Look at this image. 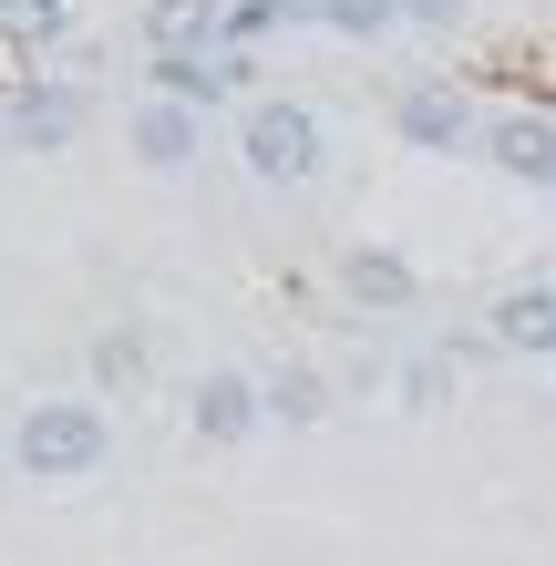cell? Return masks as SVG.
<instances>
[{
    "label": "cell",
    "instance_id": "cell-1",
    "mask_svg": "<svg viewBox=\"0 0 556 566\" xmlns=\"http://www.w3.org/2000/svg\"><path fill=\"white\" fill-rule=\"evenodd\" d=\"M104 453H114V422H104V402H83V391L31 402V412L11 422L21 484H83V474H104Z\"/></svg>",
    "mask_w": 556,
    "mask_h": 566
},
{
    "label": "cell",
    "instance_id": "cell-2",
    "mask_svg": "<svg viewBox=\"0 0 556 566\" xmlns=\"http://www.w3.org/2000/svg\"><path fill=\"white\" fill-rule=\"evenodd\" d=\"M238 155H248L258 186H310L319 165H331V124H319L310 104H289V93H269V104H248Z\"/></svg>",
    "mask_w": 556,
    "mask_h": 566
},
{
    "label": "cell",
    "instance_id": "cell-3",
    "mask_svg": "<svg viewBox=\"0 0 556 566\" xmlns=\"http://www.w3.org/2000/svg\"><path fill=\"white\" fill-rule=\"evenodd\" d=\"M391 135H402L412 155H464L474 145V104H464V83H443V73H422L391 93Z\"/></svg>",
    "mask_w": 556,
    "mask_h": 566
},
{
    "label": "cell",
    "instance_id": "cell-4",
    "mask_svg": "<svg viewBox=\"0 0 556 566\" xmlns=\"http://www.w3.org/2000/svg\"><path fill=\"white\" fill-rule=\"evenodd\" d=\"M186 422H196V443H248L258 422H269V381H248V371H207L186 391Z\"/></svg>",
    "mask_w": 556,
    "mask_h": 566
},
{
    "label": "cell",
    "instance_id": "cell-5",
    "mask_svg": "<svg viewBox=\"0 0 556 566\" xmlns=\"http://www.w3.org/2000/svg\"><path fill=\"white\" fill-rule=\"evenodd\" d=\"M0 124H11V145H21V155H62V145L83 135V93H73V83H21Z\"/></svg>",
    "mask_w": 556,
    "mask_h": 566
},
{
    "label": "cell",
    "instance_id": "cell-6",
    "mask_svg": "<svg viewBox=\"0 0 556 566\" xmlns=\"http://www.w3.org/2000/svg\"><path fill=\"white\" fill-rule=\"evenodd\" d=\"M238 73H248V62L238 52H155V73H145V93H166V104H186V114H217L227 104V93H238Z\"/></svg>",
    "mask_w": 556,
    "mask_h": 566
},
{
    "label": "cell",
    "instance_id": "cell-7",
    "mask_svg": "<svg viewBox=\"0 0 556 566\" xmlns=\"http://www.w3.org/2000/svg\"><path fill=\"white\" fill-rule=\"evenodd\" d=\"M484 340L515 350V360H556V289L546 279L536 289H505L495 310H484Z\"/></svg>",
    "mask_w": 556,
    "mask_h": 566
},
{
    "label": "cell",
    "instance_id": "cell-8",
    "mask_svg": "<svg viewBox=\"0 0 556 566\" xmlns=\"http://www.w3.org/2000/svg\"><path fill=\"white\" fill-rule=\"evenodd\" d=\"M196 145H207V114L166 104V93H145V104H135V155L155 165V176H186V165H196Z\"/></svg>",
    "mask_w": 556,
    "mask_h": 566
},
{
    "label": "cell",
    "instance_id": "cell-9",
    "mask_svg": "<svg viewBox=\"0 0 556 566\" xmlns=\"http://www.w3.org/2000/svg\"><path fill=\"white\" fill-rule=\"evenodd\" d=\"M484 155H495L515 186H556V114H495L484 124Z\"/></svg>",
    "mask_w": 556,
    "mask_h": 566
},
{
    "label": "cell",
    "instance_id": "cell-10",
    "mask_svg": "<svg viewBox=\"0 0 556 566\" xmlns=\"http://www.w3.org/2000/svg\"><path fill=\"white\" fill-rule=\"evenodd\" d=\"M340 289H350V310H381V319L422 298V279H412L402 248H350V258H340Z\"/></svg>",
    "mask_w": 556,
    "mask_h": 566
},
{
    "label": "cell",
    "instance_id": "cell-11",
    "mask_svg": "<svg viewBox=\"0 0 556 566\" xmlns=\"http://www.w3.org/2000/svg\"><path fill=\"white\" fill-rule=\"evenodd\" d=\"M145 42L155 52H217L227 42V0H145Z\"/></svg>",
    "mask_w": 556,
    "mask_h": 566
},
{
    "label": "cell",
    "instance_id": "cell-12",
    "mask_svg": "<svg viewBox=\"0 0 556 566\" xmlns=\"http://www.w3.org/2000/svg\"><path fill=\"white\" fill-rule=\"evenodd\" d=\"M73 31V0H0V42H21V52H42Z\"/></svg>",
    "mask_w": 556,
    "mask_h": 566
},
{
    "label": "cell",
    "instance_id": "cell-13",
    "mask_svg": "<svg viewBox=\"0 0 556 566\" xmlns=\"http://www.w3.org/2000/svg\"><path fill=\"white\" fill-rule=\"evenodd\" d=\"M319 21H331L340 42H381V31L402 21V0H319Z\"/></svg>",
    "mask_w": 556,
    "mask_h": 566
},
{
    "label": "cell",
    "instance_id": "cell-14",
    "mask_svg": "<svg viewBox=\"0 0 556 566\" xmlns=\"http://www.w3.org/2000/svg\"><path fill=\"white\" fill-rule=\"evenodd\" d=\"M269 422H319V381H310V371L269 381Z\"/></svg>",
    "mask_w": 556,
    "mask_h": 566
},
{
    "label": "cell",
    "instance_id": "cell-15",
    "mask_svg": "<svg viewBox=\"0 0 556 566\" xmlns=\"http://www.w3.org/2000/svg\"><path fill=\"white\" fill-rule=\"evenodd\" d=\"M402 21H422V31H453V21H464V0H402Z\"/></svg>",
    "mask_w": 556,
    "mask_h": 566
},
{
    "label": "cell",
    "instance_id": "cell-16",
    "mask_svg": "<svg viewBox=\"0 0 556 566\" xmlns=\"http://www.w3.org/2000/svg\"><path fill=\"white\" fill-rule=\"evenodd\" d=\"M279 21H319V0H279Z\"/></svg>",
    "mask_w": 556,
    "mask_h": 566
}]
</instances>
